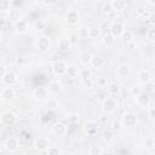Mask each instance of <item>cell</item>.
I'll use <instances>...</instances> for the list:
<instances>
[{"instance_id": "obj_18", "label": "cell", "mask_w": 155, "mask_h": 155, "mask_svg": "<svg viewBox=\"0 0 155 155\" xmlns=\"http://www.w3.org/2000/svg\"><path fill=\"white\" fill-rule=\"evenodd\" d=\"M48 91L46 87H39L34 91V97L39 101H47L48 99Z\"/></svg>"}, {"instance_id": "obj_31", "label": "cell", "mask_w": 155, "mask_h": 155, "mask_svg": "<svg viewBox=\"0 0 155 155\" xmlns=\"http://www.w3.org/2000/svg\"><path fill=\"white\" fill-rule=\"evenodd\" d=\"M107 91L109 92V94H117L120 91V87L117 84H109L107 86Z\"/></svg>"}, {"instance_id": "obj_44", "label": "cell", "mask_w": 155, "mask_h": 155, "mask_svg": "<svg viewBox=\"0 0 155 155\" xmlns=\"http://www.w3.org/2000/svg\"><path fill=\"white\" fill-rule=\"evenodd\" d=\"M148 113H149V117H150V119H154V117H155V108H154V107H149Z\"/></svg>"}, {"instance_id": "obj_42", "label": "cell", "mask_w": 155, "mask_h": 155, "mask_svg": "<svg viewBox=\"0 0 155 155\" xmlns=\"http://www.w3.org/2000/svg\"><path fill=\"white\" fill-rule=\"evenodd\" d=\"M147 38H148L149 40H154V39H155V31H154L153 28H150V29L147 31Z\"/></svg>"}, {"instance_id": "obj_27", "label": "cell", "mask_w": 155, "mask_h": 155, "mask_svg": "<svg viewBox=\"0 0 155 155\" xmlns=\"http://www.w3.org/2000/svg\"><path fill=\"white\" fill-rule=\"evenodd\" d=\"M88 155H103V149L99 145H91L88 149Z\"/></svg>"}, {"instance_id": "obj_28", "label": "cell", "mask_w": 155, "mask_h": 155, "mask_svg": "<svg viewBox=\"0 0 155 155\" xmlns=\"http://www.w3.org/2000/svg\"><path fill=\"white\" fill-rule=\"evenodd\" d=\"M90 64H91L93 68L98 69V68H102V65L104 64V61H103V58H101V57H93Z\"/></svg>"}, {"instance_id": "obj_36", "label": "cell", "mask_w": 155, "mask_h": 155, "mask_svg": "<svg viewBox=\"0 0 155 155\" xmlns=\"http://www.w3.org/2000/svg\"><path fill=\"white\" fill-rule=\"evenodd\" d=\"M46 155H61V151H59V149H58V147H56V145H50L48 147V149L46 150Z\"/></svg>"}, {"instance_id": "obj_32", "label": "cell", "mask_w": 155, "mask_h": 155, "mask_svg": "<svg viewBox=\"0 0 155 155\" xmlns=\"http://www.w3.org/2000/svg\"><path fill=\"white\" fill-rule=\"evenodd\" d=\"M114 138H115V133H114L111 130H105V131H103V139H104V140L111 142V140H114Z\"/></svg>"}, {"instance_id": "obj_23", "label": "cell", "mask_w": 155, "mask_h": 155, "mask_svg": "<svg viewBox=\"0 0 155 155\" xmlns=\"http://www.w3.org/2000/svg\"><path fill=\"white\" fill-rule=\"evenodd\" d=\"M79 74V69L76 65H67V70H65V75L70 79H75Z\"/></svg>"}, {"instance_id": "obj_10", "label": "cell", "mask_w": 155, "mask_h": 155, "mask_svg": "<svg viewBox=\"0 0 155 155\" xmlns=\"http://www.w3.org/2000/svg\"><path fill=\"white\" fill-rule=\"evenodd\" d=\"M68 128H67V125L61 122V121H57L52 125V132L56 134V136H64L67 133Z\"/></svg>"}, {"instance_id": "obj_37", "label": "cell", "mask_w": 155, "mask_h": 155, "mask_svg": "<svg viewBox=\"0 0 155 155\" xmlns=\"http://www.w3.org/2000/svg\"><path fill=\"white\" fill-rule=\"evenodd\" d=\"M121 128H122V124H121V121L116 120V121H113V122H111V127H110V130H111L113 132H117V131H120Z\"/></svg>"}, {"instance_id": "obj_48", "label": "cell", "mask_w": 155, "mask_h": 155, "mask_svg": "<svg viewBox=\"0 0 155 155\" xmlns=\"http://www.w3.org/2000/svg\"><path fill=\"white\" fill-rule=\"evenodd\" d=\"M0 151H1V145H0Z\"/></svg>"}, {"instance_id": "obj_6", "label": "cell", "mask_w": 155, "mask_h": 155, "mask_svg": "<svg viewBox=\"0 0 155 155\" xmlns=\"http://www.w3.org/2000/svg\"><path fill=\"white\" fill-rule=\"evenodd\" d=\"M137 76H138V81L140 84H143V85H148V84H150L153 81V74L147 69L139 70Z\"/></svg>"}, {"instance_id": "obj_8", "label": "cell", "mask_w": 155, "mask_h": 155, "mask_svg": "<svg viewBox=\"0 0 155 155\" xmlns=\"http://www.w3.org/2000/svg\"><path fill=\"white\" fill-rule=\"evenodd\" d=\"M115 73H116L117 78H120V79H127L131 75V68L127 64H120L116 68V71Z\"/></svg>"}, {"instance_id": "obj_26", "label": "cell", "mask_w": 155, "mask_h": 155, "mask_svg": "<svg viewBox=\"0 0 155 155\" xmlns=\"http://www.w3.org/2000/svg\"><path fill=\"white\" fill-rule=\"evenodd\" d=\"M101 34V29L99 28H88L87 29V38H91V39H96L98 38Z\"/></svg>"}, {"instance_id": "obj_15", "label": "cell", "mask_w": 155, "mask_h": 155, "mask_svg": "<svg viewBox=\"0 0 155 155\" xmlns=\"http://www.w3.org/2000/svg\"><path fill=\"white\" fill-rule=\"evenodd\" d=\"M15 96H16V92H15L13 87H4L2 91H1V93H0L1 99L7 101V102L12 101L15 98Z\"/></svg>"}, {"instance_id": "obj_33", "label": "cell", "mask_w": 155, "mask_h": 155, "mask_svg": "<svg viewBox=\"0 0 155 155\" xmlns=\"http://www.w3.org/2000/svg\"><path fill=\"white\" fill-rule=\"evenodd\" d=\"M11 2L6 0H0V12H8L11 10Z\"/></svg>"}, {"instance_id": "obj_9", "label": "cell", "mask_w": 155, "mask_h": 155, "mask_svg": "<svg viewBox=\"0 0 155 155\" xmlns=\"http://www.w3.org/2000/svg\"><path fill=\"white\" fill-rule=\"evenodd\" d=\"M136 102L139 107H147L150 103V94L147 93V91H142L137 97H136Z\"/></svg>"}, {"instance_id": "obj_5", "label": "cell", "mask_w": 155, "mask_h": 155, "mask_svg": "<svg viewBox=\"0 0 155 155\" xmlns=\"http://www.w3.org/2000/svg\"><path fill=\"white\" fill-rule=\"evenodd\" d=\"M50 147V142L46 137H38L34 140V148L38 151H46Z\"/></svg>"}, {"instance_id": "obj_35", "label": "cell", "mask_w": 155, "mask_h": 155, "mask_svg": "<svg viewBox=\"0 0 155 155\" xmlns=\"http://www.w3.org/2000/svg\"><path fill=\"white\" fill-rule=\"evenodd\" d=\"M34 27L36 30H44L46 29V22L44 19H36L34 23Z\"/></svg>"}, {"instance_id": "obj_29", "label": "cell", "mask_w": 155, "mask_h": 155, "mask_svg": "<svg viewBox=\"0 0 155 155\" xmlns=\"http://www.w3.org/2000/svg\"><path fill=\"white\" fill-rule=\"evenodd\" d=\"M144 147H145V149H153L155 147V139H154L153 136L145 137V139H144Z\"/></svg>"}, {"instance_id": "obj_34", "label": "cell", "mask_w": 155, "mask_h": 155, "mask_svg": "<svg viewBox=\"0 0 155 155\" xmlns=\"http://www.w3.org/2000/svg\"><path fill=\"white\" fill-rule=\"evenodd\" d=\"M108 85H109V81H108L107 78L101 76V78L97 79V86H98V87H101V88H107Z\"/></svg>"}, {"instance_id": "obj_12", "label": "cell", "mask_w": 155, "mask_h": 155, "mask_svg": "<svg viewBox=\"0 0 155 155\" xmlns=\"http://www.w3.org/2000/svg\"><path fill=\"white\" fill-rule=\"evenodd\" d=\"M52 70L56 75H63L65 74V70H67V64L63 62V61H56L53 64H52Z\"/></svg>"}, {"instance_id": "obj_2", "label": "cell", "mask_w": 155, "mask_h": 155, "mask_svg": "<svg viewBox=\"0 0 155 155\" xmlns=\"http://www.w3.org/2000/svg\"><path fill=\"white\" fill-rule=\"evenodd\" d=\"M116 109H117V103H116L115 99H113V98H107V99L103 101V103H102V110H103L104 113L111 114V113H114Z\"/></svg>"}, {"instance_id": "obj_43", "label": "cell", "mask_w": 155, "mask_h": 155, "mask_svg": "<svg viewBox=\"0 0 155 155\" xmlns=\"http://www.w3.org/2000/svg\"><path fill=\"white\" fill-rule=\"evenodd\" d=\"M76 35L78 38H87V29H81Z\"/></svg>"}, {"instance_id": "obj_11", "label": "cell", "mask_w": 155, "mask_h": 155, "mask_svg": "<svg viewBox=\"0 0 155 155\" xmlns=\"http://www.w3.org/2000/svg\"><path fill=\"white\" fill-rule=\"evenodd\" d=\"M36 46L40 51H47L50 48V39L46 35H41L36 40Z\"/></svg>"}, {"instance_id": "obj_47", "label": "cell", "mask_w": 155, "mask_h": 155, "mask_svg": "<svg viewBox=\"0 0 155 155\" xmlns=\"http://www.w3.org/2000/svg\"><path fill=\"white\" fill-rule=\"evenodd\" d=\"M1 40H2V35L0 34V42H1Z\"/></svg>"}, {"instance_id": "obj_19", "label": "cell", "mask_w": 155, "mask_h": 155, "mask_svg": "<svg viewBox=\"0 0 155 155\" xmlns=\"http://www.w3.org/2000/svg\"><path fill=\"white\" fill-rule=\"evenodd\" d=\"M5 148H6L7 150H10V151L16 150V149L18 148V140H17V138H16V137H10V138H7V139L5 140Z\"/></svg>"}, {"instance_id": "obj_16", "label": "cell", "mask_w": 155, "mask_h": 155, "mask_svg": "<svg viewBox=\"0 0 155 155\" xmlns=\"http://www.w3.org/2000/svg\"><path fill=\"white\" fill-rule=\"evenodd\" d=\"M98 130V122L94 121V120H91V121H87L85 125H84V131L88 134V136H92L97 132Z\"/></svg>"}, {"instance_id": "obj_4", "label": "cell", "mask_w": 155, "mask_h": 155, "mask_svg": "<svg viewBox=\"0 0 155 155\" xmlns=\"http://www.w3.org/2000/svg\"><path fill=\"white\" fill-rule=\"evenodd\" d=\"M137 121H138L137 115L134 113H126L122 116L121 124H122V126H126V127H133V126H136Z\"/></svg>"}, {"instance_id": "obj_40", "label": "cell", "mask_w": 155, "mask_h": 155, "mask_svg": "<svg viewBox=\"0 0 155 155\" xmlns=\"http://www.w3.org/2000/svg\"><path fill=\"white\" fill-rule=\"evenodd\" d=\"M84 79V85L86 86V87H88V88H91L92 86H93V79L91 78V76H88V78H82Z\"/></svg>"}, {"instance_id": "obj_14", "label": "cell", "mask_w": 155, "mask_h": 155, "mask_svg": "<svg viewBox=\"0 0 155 155\" xmlns=\"http://www.w3.org/2000/svg\"><path fill=\"white\" fill-rule=\"evenodd\" d=\"M62 90H63V87H62L61 81H58V80H52V81H50L48 87H47L48 93H52V94H58V93H59Z\"/></svg>"}, {"instance_id": "obj_22", "label": "cell", "mask_w": 155, "mask_h": 155, "mask_svg": "<svg viewBox=\"0 0 155 155\" xmlns=\"http://www.w3.org/2000/svg\"><path fill=\"white\" fill-rule=\"evenodd\" d=\"M58 48L62 50V51H68V50H70V48H71V42H70V40L67 39V38L59 39V41H58Z\"/></svg>"}, {"instance_id": "obj_17", "label": "cell", "mask_w": 155, "mask_h": 155, "mask_svg": "<svg viewBox=\"0 0 155 155\" xmlns=\"http://www.w3.org/2000/svg\"><path fill=\"white\" fill-rule=\"evenodd\" d=\"M7 18H8V21H11V22H13V23H17L18 21L22 19L21 11H19L18 8H16V7H12V8L7 12Z\"/></svg>"}, {"instance_id": "obj_3", "label": "cell", "mask_w": 155, "mask_h": 155, "mask_svg": "<svg viewBox=\"0 0 155 155\" xmlns=\"http://www.w3.org/2000/svg\"><path fill=\"white\" fill-rule=\"evenodd\" d=\"M16 121H17V117L12 111H5L1 115V124L4 126L11 127V126H13L16 124Z\"/></svg>"}, {"instance_id": "obj_21", "label": "cell", "mask_w": 155, "mask_h": 155, "mask_svg": "<svg viewBox=\"0 0 155 155\" xmlns=\"http://www.w3.org/2000/svg\"><path fill=\"white\" fill-rule=\"evenodd\" d=\"M15 30L17 33H19V34L25 33L28 30V23H27V21L25 19H21L17 23H15Z\"/></svg>"}, {"instance_id": "obj_45", "label": "cell", "mask_w": 155, "mask_h": 155, "mask_svg": "<svg viewBox=\"0 0 155 155\" xmlns=\"http://www.w3.org/2000/svg\"><path fill=\"white\" fill-rule=\"evenodd\" d=\"M7 71H6V69H5V67H2V65H0V78L2 79L4 78V75L6 74Z\"/></svg>"}, {"instance_id": "obj_20", "label": "cell", "mask_w": 155, "mask_h": 155, "mask_svg": "<svg viewBox=\"0 0 155 155\" xmlns=\"http://www.w3.org/2000/svg\"><path fill=\"white\" fill-rule=\"evenodd\" d=\"M110 5H111L113 11H122L126 8L127 2L124 0H114V1H110Z\"/></svg>"}, {"instance_id": "obj_13", "label": "cell", "mask_w": 155, "mask_h": 155, "mask_svg": "<svg viewBox=\"0 0 155 155\" xmlns=\"http://www.w3.org/2000/svg\"><path fill=\"white\" fill-rule=\"evenodd\" d=\"M1 81L6 87H12L17 82V75L15 73H6L1 79Z\"/></svg>"}, {"instance_id": "obj_1", "label": "cell", "mask_w": 155, "mask_h": 155, "mask_svg": "<svg viewBox=\"0 0 155 155\" xmlns=\"http://www.w3.org/2000/svg\"><path fill=\"white\" fill-rule=\"evenodd\" d=\"M124 30H125V24H124V22H121V21H117V19H116V21L113 22L111 25H110V34H111L113 38H119V36H121L122 33H124Z\"/></svg>"}, {"instance_id": "obj_7", "label": "cell", "mask_w": 155, "mask_h": 155, "mask_svg": "<svg viewBox=\"0 0 155 155\" xmlns=\"http://www.w3.org/2000/svg\"><path fill=\"white\" fill-rule=\"evenodd\" d=\"M65 21H67V23L70 24V25L78 24L79 21H80V16H79L78 11H76V10H69V11L67 12V15H65Z\"/></svg>"}, {"instance_id": "obj_38", "label": "cell", "mask_w": 155, "mask_h": 155, "mask_svg": "<svg viewBox=\"0 0 155 155\" xmlns=\"http://www.w3.org/2000/svg\"><path fill=\"white\" fill-rule=\"evenodd\" d=\"M140 92H142V88H140L139 86H132V87L130 88V94L133 96V97H137Z\"/></svg>"}, {"instance_id": "obj_39", "label": "cell", "mask_w": 155, "mask_h": 155, "mask_svg": "<svg viewBox=\"0 0 155 155\" xmlns=\"http://www.w3.org/2000/svg\"><path fill=\"white\" fill-rule=\"evenodd\" d=\"M102 10H103V12H104V13H107V15H110V13L113 12V8H111L110 2H105V4L103 5Z\"/></svg>"}, {"instance_id": "obj_30", "label": "cell", "mask_w": 155, "mask_h": 155, "mask_svg": "<svg viewBox=\"0 0 155 155\" xmlns=\"http://www.w3.org/2000/svg\"><path fill=\"white\" fill-rule=\"evenodd\" d=\"M46 107H47L48 109L54 110V109H57V108L59 107V103H58V101H57L56 98H48L47 102H46Z\"/></svg>"}, {"instance_id": "obj_41", "label": "cell", "mask_w": 155, "mask_h": 155, "mask_svg": "<svg viewBox=\"0 0 155 155\" xmlns=\"http://www.w3.org/2000/svg\"><path fill=\"white\" fill-rule=\"evenodd\" d=\"M68 120H69L70 124H76V122L79 121V116H78L76 114H71V115L68 116Z\"/></svg>"}, {"instance_id": "obj_24", "label": "cell", "mask_w": 155, "mask_h": 155, "mask_svg": "<svg viewBox=\"0 0 155 155\" xmlns=\"http://www.w3.org/2000/svg\"><path fill=\"white\" fill-rule=\"evenodd\" d=\"M79 58H80V62H81L82 64H85V65H88V64L91 63V61H92L93 56H92L90 52H87V51H84V52H81V53H80Z\"/></svg>"}, {"instance_id": "obj_46", "label": "cell", "mask_w": 155, "mask_h": 155, "mask_svg": "<svg viewBox=\"0 0 155 155\" xmlns=\"http://www.w3.org/2000/svg\"><path fill=\"white\" fill-rule=\"evenodd\" d=\"M68 39L70 40V42H71V45H73V44L76 41V39H79V38H78V35H76V34H74V35H71V36H70V38H68Z\"/></svg>"}, {"instance_id": "obj_25", "label": "cell", "mask_w": 155, "mask_h": 155, "mask_svg": "<svg viewBox=\"0 0 155 155\" xmlns=\"http://www.w3.org/2000/svg\"><path fill=\"white\" fill-rule=\"evenodd\" d=\"M121 38H122V40H124L126 44H130V42H132L133 39H134V33H133L132 30L125 29L124 33H122V35H121Z\"/></svg>"}]
</instances>
